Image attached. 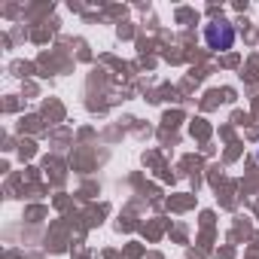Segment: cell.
I'll return each instance as SVG.
<instances>
[{"label": "cell", "instance_id": "obj_2", "mask_svg": "<svg viewBox=\"0 0 259 259\" xmlns=\"http://www.w3.org/2000/svg\"><path fill=\"white\" fill-rule=\"evenodd\" d=\"M256 159H259V147H256Z\"/></svg>", "mask_w": 259, "mask_h": 259}, {"label": "cell", "instance_id": "obj_1", "mask_svg": "<svg viewBox=\"0 0 259 259\" xmlns=\"http://www.w3.org/2000/svg\"><path fill=\"white\" fill-rule=\"evenodd\" d=\"M204 43L213 52H226L235 46V28L229 22H210V25H204Z\"/></svg>", "mask_w": 259, "mask_h": 259}]
</instances>
